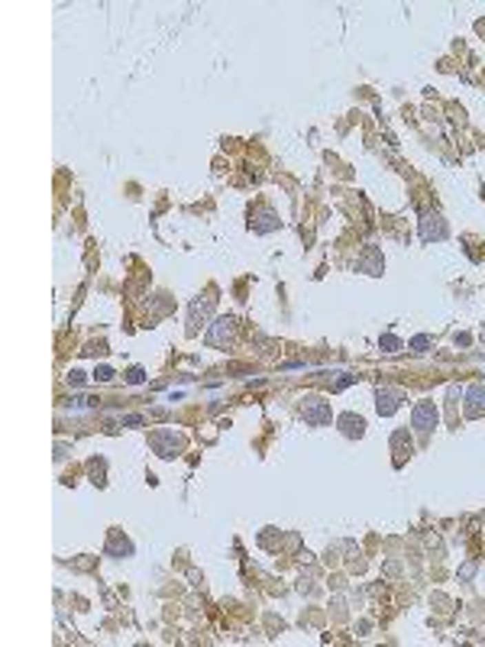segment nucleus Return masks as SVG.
<instances>
[{"instance_id": "obj_1", "label": "nucleus", "mask_w": 485, "mask_h": 647, "mask_svg": "<svg viewBox=\"0 0 485 647\" xmlns=\"http://www.w3.org/2000/svg\"><path fill=\"white\" fill-rule=\"evenodd\" d=\"M301 418L314 427L330 424V402H324L320 395H305L301 398Z\"/></svg>"}, {"instance_id": "obj_2", "label": "nucleus", "mask_w": 485, "mask_h": 647, "mask_svg": "<svg viewBox=\"0 0 485 647\" xmlns=\"http://www.w3.org/2000/svg\"><path fill=\"white\" fill-rule=\"evenodd\" d=\"M149 444H152V450H156L162 460H172V456L181 453V446H185V440H181L175 431H156V434L149 437Z\"/></svg>"}, {"instance_id": "obj_3", "label": "nucleus", "mask_w": 485, "mask_h": 647, "mask_svg": "<svg viewBox=\"0 0 485 647\" xmlns=\"http://www.w3.org/2000/svg\"><path fill=\"white\" fill-rule=\"evenodd\" d=\"M437 421H440V411H437V404H433V402L414 404V411H411L414 431H421V434H431L433 427H437Z\"/></svg>"}, {"instance_id": "obj_4", "label": "nucleus", "mask_w": 485, "mask_h": 647, "mask_svg": "<svg viewBox=\"0 0 485 647\" xmlns=\"http://www.w3.org/2000/svg\"><path fill=\"white\" fill-rule=\"evenodd\" d=\"M421 240L424 243H433V240H446V223L437 211H427L421 217Z\"/></svg>"}, {"instance_id": "obj_5", "label": "nucleus", "mask_w": 485, "mask_h": 647, "mask_svg": "<svg viewBox=\"0 0 485 647\" xmlns=\"http://www.w3.org/2000/svg\"><path fill=\"white\" fill-rule=\"evenodd\" d=\"M214 305H217V298H198V301H191V314H188V333H198V327L207 320V314L214 311Z\"/></svg>"}, {"instance_id": "obj_6", "label": "nucleus", "mask_w": 485, "mask_h": 647, "mask_svg": "<svg viewBox=\"0 0 485 647\" xmlns=\"http://www.w3.org/2000/svg\"><path fill=\"white\" fill-rule=\"evenodd\" d=\"M230 340H233V318H217L211 333H207V343L223 350V347H230Z\"/></svg>"}, {"instance_id": "obj_7", "label": "nucleus", "mask_w": 485, "mask_h": 647, "mask_svg": "<svg viewBox=\"0 0 485 647\" xmlns=\"http://www.w3.org/2000/svg\"><path fill=\"white\" fill-rule=\"evenodd\" d=\"M249 227H253V234H272V230L282 227V220H278V214H275L272 207H259V211L253 214Z\"/></svg>"}, {"instance_id": "obj_8", "label": "nucleus", "mask_w": 485, "mask_h": 647, "mask_svg": "<svg viewBox=\"0 0 485 647\" xmlns=\"http://www.w3.org/2000/svg\"><path fill=\"white\" fill-rule=\"evenodd\" d=\"M401 402H404V395L395 392V389H379V392H375V408H379L382 418H389V414L398 411Z\"/></svg>"}, {"instance_id": "obj_9", "label": "nucleus", "mask_w": 485, "mask_h": 647, "mask_svg": "<svg viewBox=\"0 0 485 647\" xmlns=\"http://www.w3.org/2000/svg\"><path fill=\"white\" fill-rule=\"evenodd\" d=\"M485 414V385L466 389V418H482Z\"/></svg>"}, {"instance_id": "obj_10", "label": "nucleus", "mask_w": 485, "mask_h": 647, "mask_svg": "<svg viewBox=\"0 0 485 647\" xmlns=\"http://www.w3.org/2000/svg\"><path fill=\"white\" fill-rule=\"evenodd\" d=\"M359 272H369V276H382V269H385V259H382V253L375 249V246H369L366 253H362V259H359Z\"/></svg>"}, {"instance_id": "obj_11", "label": "nucleus", "mask_w": 485, "mask_h": 647, "mask_svg": "<svg viewBox=\"0 0 485 647\" xmlns=\"http://www.w3.org/2000/svg\"><path fill=\"white\" fill-rule=\"evenodd\" d=\"M340 431L347 437H353V440H359V437L366 434V421H362L359 414L347 411V414H340Z\"/></svg>"}, {"instance_id": "obj_12", "label": "nucleus", "mask_w": 485, "mask_h": 647, "mask_svg": "<svg viewBox=\"0 0 485 647\" xmlns=\"http://www.w3.org/2000/svg\"><path fill=\"white\" fill-rule=\"evenodd\" d=\"M116 553H123V557H130L133 553V544L127 541V537H120V534H110V544H107V557H116Z\"/></svg>"}, {"instance_id": "obj_13", "label": "nucleus", "mask_w": 485, "mask_h": 647, "mask_svg": "<svg viewBox=\"0 0 485 647\" xmlns=\"http://www.w3.org/2000/svg\"><path fill=\"white\" fill-rule=\"evenodd\" d=\"M391 446H395V453H398V463L404 453H411V440H408V431H395L391 434Z\"/></svg>"}, {"instance_id": "obj_14", "label": "nucleus", "mask_w": 485, "mask_h": 647, "mask_svg": "<svg viewBox=\"0 0 485 647\" xmlns=\"http://www.w3.org/2000/svg\"><path fill=\"white\" fill-rule=\"evenodd\" d=\"M379 347H385V353H398L401 350V340L398 337H382Z\"/></svg>"}, {"instance_id": "obj_15", "label": "nucleus", "mask_w": 485, "mask_h": 647, "mask_svg": "<svg viewBox=\"0 0 485 647\" xmlns=\"http://www.w3.org/2000/svg\"><path fill=\"white\" fill-rule=\"evenodd\" d=\"M427 347H431V337H414L411 340V350H417V353H424Z\"/></svg>"}, {"instance_id": "obj_16", "label": "nucleus", "mask_w": 485, "mask_h": 647, "mask_svg": "<svg viewBox=\"0 0 485 647\" xmlns=\"http://www.w3.org/2000/svg\"><path fill=\"white\" fill-rule=\"evenodd\" d=\"M127 379H130V382H133V385H136V382H143L146 376H143V369H139V366H133V369L127 372Z\"/></svg>"}, {"instance_id": "obj_17", "label": "nucleus", "mask_w": 485, "mask_h": 647, "mask_svg": "<svg viewBox=\"0 0 485 647\" xmlns=\"http://www.w3.org/2000/svg\"><path fill=\"white\" fill-rule=\"evenodd\" d=\"M94 376L101 379V382H107V379H114V369H107V366H101V369H97Z\"/></svg>"}]
</instances>
